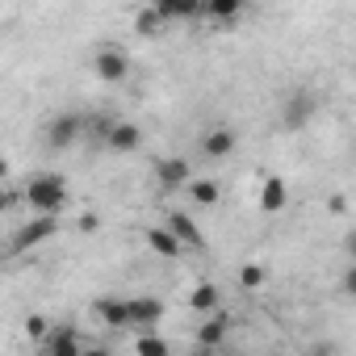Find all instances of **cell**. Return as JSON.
<instances>
[{
    "label": "cell",
    "mask_w": 356,
    "mask_h": 356,
    "mask_svg": "<svg viewBox=\"0 0 356 356\" xmlns=\"http://www.w3.org/2000/svg\"><path fill=\"white\" fill-rule=\"evenodd\" d=\"M72 189H67V176L63 172H34L26 189H22V202L34 210V214H63Z\"/></svg>",
    "instance_id": "cell-1"
},
{
    "label": "cell",
    "mask_w": 356,
    "mask_h": 356,
    "mask_svg": "<svg viewBox=\"0 0 356 356\" xmlns=\"http://www.w3.org/2000/svg\"><path fill=\"white\" fill-rule=\"evenodd\" d=\"M59 235V214H34L30 222H22L17 227V235L9 239V256H26V252H34V248H42L47 239H55Z\"/></svg>",
    "instance_id": "cell-2"
},
{
    "label": "cell",
    "mask_w": 356,
    "mask_h": 356,
    "mask_svg": "<svg viewBox=\"0 0 356 356\" xmlns=\"http://www.w3.org/2000/svg\"><path fill=\"white\" fill-rule=\"evenodd\" d=\"M92 76H97L101 84H122V80L130 76V55H126L118 42L97 47V51H92Z\"/></svg>",
    "instance_id": "cell-3"
},
{
    "label": "cell",
    "mask_w": 356,
    "mask_h": 356,
    "mask_svg": "<svg viewBox=\"0 0 356 356\" xmlns=\"http://www.w3.org/2000/svg\"><path fill=\"white\" fill-rule=\"evenodd\" d=\"M314 109H318L314 92H310V88H293V92L285 97V105H281V122H285V130H302V126L314 118Z\"/></svg>",
    "instance_id": "cell-4"
},
{
    "label": "cell",
    "mask_w": 356,
    "mask_h": 356,
    "mask_svg": "<svg viewBox=\"0 0 356 356\" xmlns=\"http://www.w3.org/2000/svg\"><path fill=\"white\" fill-rule=\"evenodd\" d=\"M235 147H239V134L231 130V126H210L202 138H197V155L202 159H227V155H235Z\"/></svg>",
    "instance_id": "cell-5"
},
{
    "label": "cell",
    "mask_w": 356,
    "mask_h": 356,
    "mask_svg": "<svg viewBox=\"0 0 356 356\" xmlns=\"http://www.w3.org/2000/svg\"><path fill=\"white\" fill-rule=\"evenodd\" d=\"M138 147H143V130H138L134 122L118 118V122L109 126V134H105V151H113V155H134Z\"/></svg>",
    "instance_id": "cell-6"
},
{
    "label": "cell",
    "mask_w": 356,
    "mask_h": 356,
    "mask_svg": "<svg viewBox=\"0 0 356 356\" xmlns=\"http://www.w3.org/2000/svg\"><path fill=\"white\" fill-rule=\"evenodd\" d=\"M80 130H84L80 113H55V118L47 122V143H51L55 151H63V147H72V143L80 138Z\"/></svg>",
    "instance_id": "cell-7"
},
{
    "label": "cell",
    "mask_w": 356,
    "mask_h": 356,
    "mask_svg": "<svg viewBox=\"0 0 356 356\" xmlns=\"http://www.w3.org/2000/svg\"><path fill=\"white\" fill-rule=\"evenodd\" d=\"M155 176H159V185H163V189H189L193 168H189V159L172 155V159H159V163H155Z\"/></svg>",
    "instance_id": "cell-8"
},
{
    "label": "cell",
    "mask_w": 356,
    "mask_h": 356,
    "mask_svg": "<svg viewBox=\"0 0 356 356\" xmlns=\"http://www.w3.org/2000/svg\"><path fill=\"white\" fill-rule=\"evenodd\" d=\"M151 5L172 22H202L206 17V0H151Z\"/></svg>",
    "instance_id": "cell-9"
},
{
    "label": "cell",
    "mask_w": 356,
    "mask_h": 356,
    "mask_svg": "<svg viewBox=\"0 0 356 356\" xmlns=\"http://www.w3.org/2000/svg\"><path fill=\"white\" fill-rule=\"evenodd\" d=\"M38 352H42V356H80L84 343H80V335H76L72 327H55V331L38 343Z\"/></svg>",
    "instance_id": "cell-10"
},
{
    "label": "cell",
    "mask_w": 356,
    "mask_h": 356,
    "mask_svg": "<svg viewBox=\"0 0 356 356\" xmlns=\"http://www.w3.org/2000/svg\"><path fill=\"white\" fill-rule=\"evenodd\" d=\"M163 222L176 231V239H181L185 248H206V235H202V227L193 222V214H185V210H168Z\"/></svg>",
    "instance_id": "cell-11"
},
{
    "label": "cell",
    "mask_w": 356,
    "mask_h": 356,
    "mask_svg": "<svg viewBox=\"0 0 356 356\" xmlns=\"http://www.w3.org/2000/svg\"><path fill=\"white\" fill-rule=\"evenodd\" d=\"M147 248H151L155 256H163V260H176V256L185 252V243L176 239V231H172L168 222H159V227H151V231H147Z\"/></svg>",
    "instance_id": "cell-12"
},
{
    "label": "cell",
    "mask_w": 356,
    "mask_h": 356,
    "mask_svg": "<svg viewBox=\"0 0 356 356\" xmlns=\"http://www.w3.org/2000/svg\"><path fill=\"white\" fill-rule=\"evenodd\" d=\"M227 331H231V318L222 310L206 314V323L197 327V348H222L227 343Z\"/></svg>",
    "instance_id": "cell-13"
},
{
    "label": "cell",
    "mask_w": 356,
    "mask_h": 356,
    "mask_svg": "<svg viewBox=\"0 0 356 356\" xmlns=\"http://www.w3.org/2000/svg\"><path fill=\"white\" fill-rule=\"evenodd\" d=\"M285 206H289L285 181H281V176H268V181L260 185V210H264V214H281Z\"/></svg>",
    "instance_id": "cell-14"
},
{
    "label": "cell",
    "mask_w": 356,
    "mask_h": 356,
    "mask_svg": "<svg viewBox=\"0 0 356 356\" xmlns=\"http://www.w3.org/2000/svg\"><path fill=\"white\" fill-rule=\"evenodd\" d=\"M163 318L159 298H130V327H155Z\"/></svg>",
    "instance_id": "cell-15"
},
{
    "label": "cell",
    "mask_w": 356,
    "mask_h": 356,
    "mask_svg": "<svg viewBox=\"0 0 356 356\" xmlns=\"http://www.w3.org/2000/svg\"><path fill=\"white\" fill-rule=\"evenodd\" d=\"M243 13H248V0H206V22L235 26Z\"/></svg>",
    "instance_id": "cell-16"
},
{
    "label": "cell",
    "mask_w": 356,
    "mask_h": 356,
    "mask_svg": "<svg viewBox=\"0 0 356 356\" xmlns=\"http://www.w3.org/2000/svg\"><path fill=\"white\" fill-rule=\"evenodd\" d=\"M97 318H101L105 327H130V302H122V298H101V302H97Z\"/></svg>",
    "instance_id": "cell-17"
},
{
    "label": "cell",
    "mask_w": 356,
    "mask_h": 356,
    "mask_svg": "<svg viewBox=\"0 0 356 356\" xmlns=\"http://www.w3.org/2000/svg\"><path fill=\"white\" fill-rule=\"evenodd\" d=\"M134 30H138L143 38H155V34H163V30H168V17H163V13L151 5V0H147V5L134 13Z\"/></svg>",
    "instance_id": "cell-18"
},
{
    "label": "cell",
    "mask_w": 356,
    "mask_h": 356,
    "mask_svg": "<svg viewBox=\"0 0 356 356\" xmlns=\"http://www.w3.org/2000/svg\"><path fill=\"white\" fill-rule=\"evenodd\" d=\"M218 302H222V298H218V285H214V281H197V285H193V293H189V306H193L202 318H206V314H214V310H218Z\"/></svg>",
    "instance_id": "cell-19"
},
{
    "label": "cell",
    "mask_w": 356,
    "mask_h": 356,
    "mask_svg": "<svg viewBox=\"0 0 356 356\" xmlns=\"http://www.w3.org/2000/svg\"><path fill=\"white\" fill-rule=\"evenodd\" d=\"M185 193H189V202H193V206H202V210L218 206V197H222L214 181H197V176H193V181H189V189H185Z\"/></svg>",
    "instance_id": "cell-20"
},
{
    "label": "cell",
    "mask_w": 356,
    "mask_h": 356,
    "mask_svg": "<svg viewBox=\"0 0 356 356\" xmlns=\"http://www.w3.org/2000/svg\"><path fill=\"white\" fill-rule=\"evenodd\" d=\"M268 285V268L264 264H243L239 268V289H264Z\"/></svg>",
    "instance_id": "cell-21"
},
{
    "label": "cell",
    "mask_w": 356,
    "mask_h": 356,
    "mask_svg": "<svg viewBox=\"0 0 356 356\" xmlns=\"http://www.w3.org/2000/svg\"><path fill=\"white\" fill-rule=\"evenodd\" d=\"M134 352H138V356H159V352H168V339H159V335H138V339H134Z\"/></svg>",
    "instance_id": "cell-22"
},
{
    "label": "cell",
    "mask_w": 356,
    "mask_h": 356,
    "mask_svg": "<svg viewBox=\"0 0 356 356\" xmlns=\"http://www.w3.org/2000/svg\"><path fill=\"white\" fill-rule=\"evenodd\" d=\"M26 335H30L34 343H42V339L51 335V323H47L42 314H34V318H26Z\"/></svg>",
    "instance_id": "cell-23"
},
{
    "label": "cell",
    "mask_w": 356,
    "mask_h": 356,
    "mask_svg": "<svg viewBox=\"0 0 356 356\" xmlns=\"http://www.w3.org/2000/svg\"><path fill=\"white\" fill-rule=\"evenodd\" d=\"M339 293L356 302V260H348V268H343V277H339Z\"/></svg>",
    "instance_id": "cell-24"
},
{
    "label": "cell",
    "mask_w": 356,
    "mask_h": 356,
    "mask_svg": "<svg viewBox=\"0 0 356 356\" xmlns=\"http://www.w3.org/2000/svg\"><path fill=\"white\" fill-rule=\"evenodd\" d=\"M343 256H348V260H356V227L343 235Z\"/></svg>",
    "instance_id": "cell-25"
}]
</instances>
